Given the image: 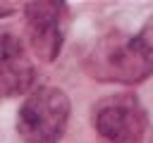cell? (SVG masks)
I'll return each mask as SVG.
<instances>
[{
	"label": "cell",
	"instance_id": "obj_3",
	"mask_svg": "<svg viewBox=\"0 0 153 143\" xmlns=\"http://www.w3.org/2000/svg\"><path fill=\"white\" fill-rule=\"evenodd\" d=\"M91 124L100 143H141L148 117L134 93H115L93 105Z\"/></svg>",
	"mask_w": 153,
	"mask_h": 143
},
{
	"label": "cell",
	"instance_id": "obj_1",
	"mask_svg": "<svg viewBox=\"0 0 153 143\" xmlns=\"http://www.w3.org/2000/svg\"><path fill=\"white\" fill-rule=\"evenodd\" d=\"M84 69L103 83H139L153 74V60L136 36L108 33L88 50Z\"/></svg>",
	"mask_w": 153,
	"mask_h": 143
},
{
	"label": "cell",
	"instance_id": "obj_6",
	"mask_svg": "<svg viewBox=\"0 0 153 143\" xmlns=\"http://www.w3.org/2000/svg\"><path fill=\"white\" fill-rule=\"evenodd\" d=\"M139 41H141V45L146 48V52H148V57L153 60V17L146 21V26L141 29V33L136 36Z\"/></svg>",
	"mask_w": 153,
	"mask_h": 143
},
{
	"label": "cell",
	"instance_id": "obj_2",
	"mask_svg": "<svg viewBox=\"0 0 153 143\" xmlns=\"http://www.w3.org/2000/svg\"><path fill=\"white\" fill-rule=\"evenodd\" d=\"M69 122V98L55 86L33 88L17 112V131L24 143H60Z\"/></svg>",
	"mask_w": 153,
	"mask_h": 143
},
{
	"label": "cell",
	"instance_id": "obj_5",
	"mask_svg": "<svg viewBox=\"0 0 153 143\" xmlns=\"http://www.w3.org/2000/svg\"><path fill=\"white\" fill-rule=\"evenodd\" d=\"M36 69L22 45L12 33H0V98H14L33 86Z\"/></svg>",
	"mask_w": 153,
	"mask_h": 143
},
{
	"label": "cell",
	"instance_id": "obj_4",
	"mask_svg": "<svg viewBox=\"0 0 153 143\" xmlns=\"http://www.w3.org/2000/svg\"><path fill=\"white\" fill-rule=\"evenodd\" d=\"M65 14L67 5L57 0H31L24 5L29 45L38 60L53 62L60 55L65 41Z\"/></svg>",
	"mask_w": 153,
	"mask_h": 143
}]
</instances>
